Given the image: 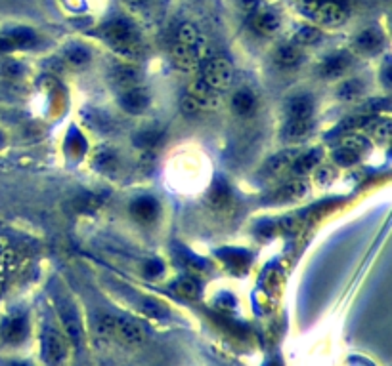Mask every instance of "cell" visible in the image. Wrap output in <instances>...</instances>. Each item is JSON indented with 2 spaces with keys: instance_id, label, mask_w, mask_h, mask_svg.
Here are the masks:
<instances>
[{
  "instance_id": "cell-24",
  "label": "cell",
  "mask_w": 392,
  "mask_h": 366,
  "mask_svg": "<svg viewBox=\"0 0 392 366\" xmlns=\"http://www.w3.org/2000/svg\"><path fill=\"white\" fill-rule=\"evenodd\" d=\"M230 200V189L226 185V181H216L213 189L209 193V202L215 208H222V206L228 205Z\"/></svg>"
},
{
  "instance_id": "cell-8",
  "label": "cell",
  "mask_w": 392,
  "mask_h": 366,
  "mask_svg": "<svg viewBox=\"0 0 392 366\" xmlns=\"http://www.w3.org/2000/svg\"><path fill=\"white\" fill-rule=\"evenodd\" d=\"M27 332H29V326L23 315L8 316L6 321L0 324V338L10 345H18L21 341H26Z\"/></svg>"
},
{
  "instance_id": "cell-17",
  "label": "cell",
  "mask_w": 392,
  "mask_h": 366,
  "mask_svg": "<svg viewBox=\"0 0 392 366\" xmlns=\"http://www.w3.org/2000/svg\"><path fill=\"white\" fill-rule=\"evenodd\" d=\"M301 59H303V52H301V48H298L297 44L279 46L278 52H276V63L284 69L297 67L298 63H301Z\"/></svg>"
},
{
  "instance_id": "cell-35",
  "label": "cell",
  "mask_w": 392,
  "mask_h": 366,
  "mask_svg": "<svg viewBox=\"0 0 392 366\" xmlns=\"http://www.w3.org/2000/svg\"><path fill=\"white\" fill-rule=\"evenodd\" d=\"M157 271H161V265H159V263H152V265L146 267V273L150 275V277H155Z\"/></svg>"
},
{
  "instance_id": "cell-5",
  "label": "cell",
  "mask_w": 392,
  "mask_h": 366,
  "mask_svg": "<svg viewBox=\"0 0 392 366\" xmlns=\"http://www.w3.org/2000/svg\"><path fill=\"white\" fill-rule=\"evenodd\" d=\"M201 73V81L205 84H209L211 88L218 90V92L226 90L234 81V67H232V63L226 57L222 56H215L207 59V62L203 63Z\"/></svg>"
},
{
  "instance_id": "cell-9",
  "label": "cell",
  "mask_w": 392,
  "mask_h": 366,
  "mask_svg": "<svg viewBox=\"0 0 392 366\" xmlns=\"http://www.w3.org/2000/svg\"><path fill=\"white\" fill-rule=\"evenodd\" d=\"M171 56L172 63L184 73H191L199 67V48H196V46H188V44L177 40V44L172 46Z\"/></svg>"
},
{
  "instance_id": "cell-28",
  "label": "cell",
  "mask_w": 392,
  "mask_h": 366,
  "mask_svg": "<svg viewBox=\"0 0 392 366\" xmlns=\"http://www.w3.org/2000/svg\"><path fill=\"white\" fill-rule=\"evenodd\" d=\"M320 31H318L316 27H301L297 33H295V44L297 46H310V44L318 42L320 40Z\"/></svg>"
},
{
  "instance_id": "cell-38",
  "label": "cell",
  "mask_w": 392,
  "mask_h": 366,
  "mask_svg": "<svg viewBox=\"0 0 392 366\" xmlns=\"http://www.w3.org/2000/svg\"><path fill=\"white\" fill-rule=\"evenodd\" d=\"M268 366H279V365H278V362H272V365H268Z\"/></svg>"
},
{
  "instance_id": "cell-15",
  "label": "cell",
  "mask_w": 392,
  "mask_h": 366,
  "mask_svg": "<svg viewBox=\"0 0 392 366\" xmlns=\"http://www.w3.org/2000/svg\"><path fill=\"white\" fill-rule=\"evenodd\" d=\"M312 130L310 118H289L287 125L284 128V137L289 142H297V139H304Z\"/></svg>"
},
{
  "instance_id": "cell-33",
  "label": "cell",
  "mask_w": 392,
  "mask_h": 366,
  "mask_svg": "<svg viewBox=\"0 0 392 366\" xmlns=\"http://www.w3.org/2000/svg\"><path fill=\"white\" fill-rule=\"evenodd\" d=\"M19 71H21V69H19V65H16L13 62H8L6 65H4V73H6V75H10V76H16Z\"/></svg>"
},
{
  "instance_id": "cell-1",
  "label": "cell",
  "mask_w": 392,
  "mask_h": 366,
  "mask_svg": "<svg viewBox=\"0 0 392 366\" xmlns=\"http://www.w3.org/2000/svg\"><path fill=\"white\" fill-rule=\"evenodd\" d=\"M96 330L101 336H113L127 345H140L147 338L146 330L140 323L125 316L103 315L96 321Z\"/></svg>"
},
{
  "instance_id": "cell-29",
  "label": "cell",
  "mask_w": 392,
  "mask_h": 366,
  "mask_svg": "<svg viewBox=\"0 0 392 366\" xmlns=\"http://www.w3.org/2000/svg\"><path fill=\"white\" fill-rule=\"evenodd\" d=\"M65 56H67V62H69L71 65H77V67L89 62V52L84 50V48H81V46H71Z\"/></svg>"
},
{
  "instance_id": "cell-27",
  "label": "cell",
  "mask_w": 392,
  "mask_h": 366,
  "mask_svg": "<svg viewBox=\"0 0 392 366\" xmlns=\"http://www.w3.org/2000/svg\"><path fill=\"white\" fill-rule=\"evenodd\" d=\"M178 42L188 44V46H196L199 48V44H201V37H199V31H197L196 27L191 25V23H184L180 27V31H178Z\"/></svg>"
},
{
  "instance_id": "cell-3",
  "label": "cell",
  "mask_w": 392,
  "mask_h": 366,
  "mask_svg": "<svg viewBox=\"0 0 392 366\" xmlns=\"http://www.w3.org/2000/svg\"><path fill=\"white\" fill-rule=\"evenodd\" d=\"M101 35L111 44V48L123 54V56L136 57L142 52V40H140L138 33L123 19L109 21L108 25L103 27Z\"/></svg>"
},
{
  "instance_id": "cell-21",
  "label": "cell",
  "mask_w": 392,
  "mask_h": 366,
  "mask_svg": "<svg viewBox=\"0 0 392 366\" xmlns=\"http://www.w3.org/2000/svg\"><path fill=\"white\" fill-rule=\"evenodd\" d=\"M312 100L308 96H298L289 101V118H310L312 117Z\"/></svg>"
},
{
  "instance_id": "cell-37",
  "label": "cell",
  "mask_w": 392,
  "mask_h": 366,
  "mask_svg": "<svg viewBox=\"0 0 392 366\" xmlns=\"http://www.w3.org/2000/svg\"><path fill=\"white\" fill-rule=\"evenodd\" d=\"M8 366H31V365H27V362H12V365H8Z\"/></svg>"
},
{
  "instance_id": "cell-31",
  "label": "cell",
  "mask_w": 392,
  "mask_h": 366,
  "mask_svg": "<svg viewBox=\"0 0 392 366\" xmlns=\"http://www.w3.org/2000/svg\"><path fill=\"white\" fill-rule=\"evenodd\" d=\"M159 142V134L157 132H144V134H140L136 143L142 145V147H152L153 143Z\"/></svg>"
},
{
  "instance_id": "cell-18",
  "label": "cell",
  "mask_w": 392,
  "mask_h": 366,
  "mask_svg": "<svg viewBox=\"0 0 392 366\" xmlns=\"http://www.w3.org/2000/svg\"><path fill=\"white\" fill-rule=\"evenodd\" d=\"M253 29L262 37H270L279 29V18L272 12H260L253 18Z\"/></svg>"
},
{
  "instance_id": "cell-32",
  "label": "cell",
  "mask_w": 392,
  "mask_h": 366,
  "mask_svg": "<svg viewBox=\"0 0 392 366\" xmlns=\"http://www.w3.org/2000/svg\"><path fill=\"white\" fill-rule=\"evenodd\" d=\"M358 92H360V84H358V82H347V84L341 88V96L342 98H347V100L358 96Z\"/></svg>"
},
{
  "instance_id": "cell-13",
  "label": "cell",
  "mask_w": 392,
  "mask_h": 366,
  "mask_svg": "<svg viewBox=\"0 0 392 366\" xmlns=\"http://www.w3.org/2000/svg\"><path fill=\"white\" fill-rule=\"evenodd\" d=\"M354 46L362 54H374L383 46V35L377 29H367L362 31L354 40Z\"/></svg>"
},
{
  "instance_id": "cell-7",
  "label": "cell",
  "mask_w": 392,
  "mask_h": 366,
  "mask_svg": "<svg viewBox=\"0 0 392 366\" xmlns=\"http://www.w3.org/2000/svg\"><path fill=\"white\" fill-rule=\"evenodd\" d=\"M60 316H62V321H64L67 340H69L77 349H81L82 341H84V330H82L81 319H79L77 309L69 304H62L60 305Z\"/></svg>"
},
{
  "instance_id": "cell-10",
  "label": "cell",
  "mask_w": 392,
  "mask_h": 366,
  "mask_svg": "<svg viewBox=\"0 0 392 366\" xmlns=\"http://www.w3.org/2000/svg\"><path fill=\"white\" fill-rule=\"evenodd\" d=\"M121 107L127 113H133V115H140L144 113L150 105V92L144 90V88H130V90H125L121 93Z\"/></svg>"
},
{
  "instance_id": "cell-22",
  "label": "cell",
  "mask_w": 392,
  "mask_h": 366,
  "mask_svg": "<svg viewBox=\"0 0 392 366\" xmlns=\"http://www.w3.org/2000/svg\"><path fill=\"white\" fill-rule=\"evenodd\" d=\"M318 161H320V151H310V153H304V155L297 156L291 164L293 174H297V176L308 174L312 168H316Z\"/></svg>"
},
{
  "instance_id": "cell-30",
  "label": "cell",
  "mask_w": 392,
  "mask_h": 366,
  "mask_svg": "<svg viewBox=\"0 0 392 366\" xmlns=\"http://www.w3.org/2000/svg\"><path fill=\"white\" fill-rule=\"evenodd\" d=\"M374 136L379 139V142H386L391 137V122L388 120H381L377 122L374 128Z\"/></svg>"
},
{
  "instance_id": "cell-19",
  "label": "cell",
  "mask_w": 392,
  "mask_h": 366,
  "mask_svg": "<svg viewBox=\"0 0 392 366\" xmlns=\"http://www.w3.org/2000/svg\"><path fill=\"white\" fill-rule=\"evenodd\" d=\"M172 288H174L178 296H182L186 299H197L201 296V285L194 277H182V279H178Z\"/></svg>"
},
{
  "instance_id": "cell-25",
  "label": "cell",
  "mask_w": 392,
  "mask_h": 366,
  "mask_svg": "<svg viewBox=\"0 0 392 366\" xmlns=\"http://www.w3.org/2000/svg\"><path fill=\"white\" fill-rule=\"evenodd\" d=\"M8 40L12 42V48H31L37 42V37L29 29H16L8 35Z\"/></svg>"
},
{
  "instance_id": "cell-4",
  "label": "cell",
  "mask_w": 392,
  "mask_h": 366,
  "mask_svg": "<svg viewBox=\"0 0 392 366\" xmlns=\"http://www.w3.org/2000/svg\"><path fill=\"white\" fill-rule=\"evenodd\" d=\"M222 103V96L218 90L211 88L209 84L199 79L190 86V92L186 93L182 100V109L188 115H197V113L216 111Z\"/></svg>"
},
{
  "instance_id": "cell-23",
  "label": "cell",
  "mask_w": 392,
  "mask_h": 366,
  "mask_svg": "<svg viewBox=\"0 0 392 366\" xmlns=\"http://www.w3.org/2000/svg\"><path fill=\"white\" fill-rule=\"evenodd\" d=\"M362 151L352 147V145H347V143H341V147L335 151V162L341 164V166H352L356 162L360 161Z\"/></svg>"
},
{
  "instance_id": "cell-16",
  "label": "cell",
  "mask_w": 392,
  "mask_h": 366,
  "mask_svg": "<svg viewBox=\"0 0 392 366\" xmlns=\"http://www.w3.org/2000/svg\"><path fill=\"white\" fill-rule=\"evenodd\" d=\"M348 65H350V59H348L345 54H333V56H329L327 59L322 63L320 73H322L323 76H327V79H335V76L345 75Z\"/></svg>"
},
{
  "instance_id": "cell-26",
  "label": "cell",
  "mask_w": 392,
  "mask_h": 366,
  "mask_svg": "<svg viewBox=\"0 0 392 366\" xmlns=\"http://www.w3.org/2000/svg\"><path fill=\"white\" fill-rule=\"evenodd\" d=\"M304 193L303 181H289L276 191V199L278 200H295Z\"/></svg>"
},
{
  "instance_id": "cell-12",
  "label": "cell",
  "mask_w": 392,
  "mask_h": 366,
  "mask_svg": "<svg viewBox=\"0 0 392 366\" xmlns=\"http://www.w3.org/2000/svg\"><path fill=\"white\" fill-rule=\"evenodd\" d=\"M111 81L117 88H121L123 92L125 90H130V88H136L140 84V71L133 65H119V67L113 69L111 73Z\"/></svg>"
},
{
  "instance_id": "cell-2",
  "label": "cell",
  "mask_w": 392,
  "mask_h": 366,
  "mask_svg": "<svg viewBox=\"0 0 392 366\" xmlns=\"http://www.w3.org/2000/svg\"><path fill=\"white\" fill-rule=\"evenodd\" d=\"M298 8L316 23L325 27L342 25L348 18L345 0H298Z\"/></svg>"
},
{
  "instance_id": "cell-11",
  "label": "cell",
  "mask_w": 392,
  "mask_h": 366,
  "mask_svg": "<svg viewBox=\"0 0 392 366\" xmlns=\"http://www.w3.org/2000/svg\"><path fill=\"white\" fill-rule=\"evenodd\" d=\"M130 214L140 224H152L159 216V202L153 197H140L130 205Z\"/></svg>"
},
{
  "instance_id": "cell-36",
  "label": "cell",
  "mask_w": 392,
  "mask_h": 366,
  "mask_svg": "<svg viewBox=\"0 0 392 366\" xmlns=\"http://www.w3.org/2000/svg\"><path fill=\"white\" fill-rule=\"evenodd\" d=\"M125 2H128L130 6H142V4H146L147 0H125Z\"/></svg>"
},
{
  "instance_id": "cell-34",
  "label": "cell",
  "mask_w": 392,
  "mask_h": 366,
  "mask_svg": "<svg viewBox=\"0 0 392 366\" xmlns=\"http://www.w3.org/2000/svg\"><path fill=\"white\" fill-rule=\"evenodd\" d=\"M240 6L245 10V12H251L254 6H257V0H240Z\"/></svg>"
},
{
  "instance_id": "cell-20",
  "label": "cell",
  "mask_w": 392,
  "mask_h": 366,
  "mask_svg": "<svg viewBox=\"0 0 392 366\" xmlns=\"http://www.w3.org/2000/svg\"><path fill=\"white\" fill-rule=\"evenodd\" d=\"M295 159H297V153H295V151H284V153H278V155L272 156V159L268 161L264 172L270 176L279 174V172H284L285 168L291 166Z\"/></svg>"
},
{
  "instance_id": "cell-14",
  "label": "cell",
  "mask_w": 392,
  "mask_h": 366,
  "mask_svg": "<svg viewBox=\"0 0 392 366\" xmlns=\"http://www.w3.org/2000/svg\"><path fill=\"white\" fill-rule=\"evenodd\" d=\"M232 109H234L235 115H240V117H247V115H251V113L257 109V98H254V93L251 90H240V92L234 93V98H232Z\"/></svg>"
},
{
  "instance_id": "cell-6",
  "label": "cell",
  "mask_w": 392,
  "mask_h": 366,
  "mask_svg": "<svg viewBox=\"0 0 392 366\" xmlns=\"http://www.w3.org/2000/svg\"><path fill=\"white\" fill-rule=\"evenodd\" d=\"M67 355V340L62 330L46 326L43 332V357L48 365H60Z\"/></svg>"
}]
</instances>
